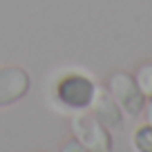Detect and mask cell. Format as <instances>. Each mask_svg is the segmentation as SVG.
<instances>
[{"instance_id": "cell-1", "label": "cell", "mask_w": 152, "mask_h": 152, "mask_svg": "<svg viewBox=\"0 0 152 152\" xmlns=\"http://www.w3.org/2000/svg\"><path fill=\"white\" fill-rule=\"evenodd\" d=\"M69 123H72L74 139L83 148H87L90 152H112V137H110L107 128L94 114H87V112L74 114Z\"/></svg>"}, {"instance_id": "cell-2", "label": "cell", "mask_w": 152, "mask_h": 152, "mask_svg": "<svg viewBox=\"0 0 152 152\" xmlns=\"http://www.w3.org/2000/svg\"><path fill=\"white\" fill-rule=\"evenodd\" d=\"M107 90L112 92V96L116 99L119 107L130 116H141L143 105H145V96L141 94L134 76H130L128 72H114L110 76Z\"/></svg>"}, {"instance_id": "cell-3", "label": "cell", "mask_w": 152, "mask_h": 152, "mask_svg": "<svg viewBox=\"0 0 152 152\" xmlns=\"http://www.w3.org/2000/svg\"><path fill=\"white\" fill-rule=\"evenodd\" d=\"M96 85L83 74H67L56 85V96L63 105L72 110H85L92 105Z\"/></svg>"}, {"instance_id": "cell-4", "label": "cell", "mask_w": 152, "mask_h": 152, "mask_svg": "<svg viewBox=\"0 0 152 152\" xmlns=\"http://www.w3.org/2000/svg\"><path fill=\"white\" fill-rule=\"evenodd\" d=\"M29 92V74L23 67H0V107L20 101Z\"/></svg>"}, {"instance_id": "cell-5", "label": "cell", "mask_w": 152, "mask_h": 152, "mask_svg": "<svg viewBox=\"0 0 152 152\" xmlns=\"http://www.w3.org/2000/svg\"><path fill=\"white\" fill-rule=\"evenodd\" d=\"M90 107H92V114H94V116H96V119H99L107 130L119 128V125H121L123 110L119 107L116 99L112 96V92H110L107 87H103V85L96 87L94 99H92V105H90Z\"/></svg>"}, {"instance_id": "cell-6", "label": "cell", "mask_w": 152, "mask_h": 152, "mask_svg": "<svg viewBox=\"0 0 152 152\" xmlns=\"http://www.w3.org/2000/svg\"><path fill=\"white\" fill-rule=\"evenodd\" d=\"M134 81H137L141 94L145 96V99H152V63L139 65L137 74H134Z\"/></svg>"}, {"instance_id": "cell-7", "label": "cell", "mask_w": 152, "mask_h": 152, "mask_svg": "<svg viewBox=\"0 0 152 152\" xmlns=\"http://www.w3.org/2000/svg\"><path fill=\"white\" fill-rule=\"evenodd\" d=\"M132 143L137 152H152V125H139L134 130Z\"/></svg>"}, {"instance_id": "cell-8", "label": "cell", "mask_w": 152, "mask_h": 152, "mask_svg": "<svg viewBox=\"0 0 152 152\" xmlns=\"http://www.w3.org/2000/svg\"><path fill=\"white\" fill-rule=\"evenodd\" d=\"M61 152H90V150H87V148H83L81 143L76 141V139H69L67 143H63Z\"/></svg>"}, {"instance_id": "cell-9", "label": "cell", "mask_w": 152, "mask_h": 152, "mask_svg": "<svg viewBox=\"0 0 152 152\" xmlns=\"http://www.w3.org/2000/svg\"><path fill=\"white\" fill-rule=\"evenodd\" d=\"M143 112H145L148 125H152V99H148V101H145V105H143Z\"/></svg>"}]
</instances>
